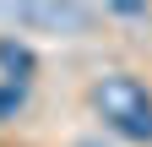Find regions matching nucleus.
Instances as JSON below:
<instances>
[{
  "instance_id": "7ed1b4c3",
  "label": "nucleus",
  "mask_w": 152,
  "mask_h": 147,
  "mask_svg": "<svg viewBox=\"0 0 152 147\" xmlns=\"http://www.w3.org/2000/svg\"><path fill=\"white\" fill-rule=\"evenodd\" d=\"M0 65L11 71V82H22L27 71H33V54H27L22 44H11V38H0Z\"/></svg>"
},
{
  "instance_id": "20e7f679",
  "label": "nucleus",
  "mask_w": 152,
  "mask_h": 147,
  "mask_svg": "<svg viewBox=\"0 0 152 147\" xmlns=\"http://www.w3.org/2000/svg\"><path fill=\"white\" fill-rule=\"evenodd\" d=\"M22 82H11V87H0V115H16V109H22Z\"/></svg>"
},
{
  "instance_id": "39448f33",
  "label": "nucleus",
  "mask_w": 152,
  "mask_h": 147,
  "mask_svg": "<svg viewBox=\"0 0 152 147\" xmlns=\"http://www.w3.org/2000/svg\"><path fill=\"white\" fill-rule=\"evenodd\" d=\"M82 147H98V142H82Z\"/></svg>"
},
{
  "instance_id": "f257e3e1",
  "label": "nucleus",
  "mask_w": 152,
  "mask_h": 147,
  "mask_svg": "<svg viewBox=\"0 0 152 147\" xmlns=\"http://www.w3.org/2000/svg\"><path fill=\"white\" fill-rule=\"evenodd\" d=\"M92 104H98V115L114 125L120 136L130 142H152V98L136 76H125V71H114L92 87Z\"/></svg>"
},
{
  "instance_id": "f03ea898",
  "label": "nucleus",
  "mask_w": 152,
  "mask_h": 147,
  "mask_svg": "<svg viewBox=\"0 0 152 147\" xmlns=\"http://www.w3.org/2000/svg\"><path fill=\"white\" fill-rule=\"evenodd\" d=\"M11 22H38V27H82L87 22V6H0Z\"/></svg>"
}]
</instances>
